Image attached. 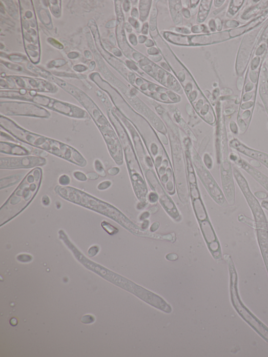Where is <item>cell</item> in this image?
<instances>
[{
  "label": "cell",
  "instance_id": "1",
  "mask_svg": "<svg viewBox=\"0 0 268 357\" xmlns=\"http://www.w3.org/2000/svg\"><path fill=\"white\" fill-rule=\"evenodd\" d=\"M2 129L17 141L43 150L81 168L88 163L81 152L66 143L29 131L12 120L2 115Z\"/></svg>",
  "mask_w": 268,
  "mask_h": 357
},
{
  "label": "cell",
  "instance_id": "2",
  "mask_svg": "<svg viewBox=\"0 0 268 357\" xmlns=\"http://www.w3.org/2000/svg\"><path fill=\"white\" fill-rule=\"evenodd\" d=\"M43 170L33 168L25 176L0 209L2 227L25 210L38 193L43 181Z\"/></svg>",
  "mask_w": 268,
  "mask_h": 357
},
{
  "label": "cell",
  "instance_id": "3",
  "mask_svg": "<svg viewBox=\"0 0 268 357\" xmlns=\"http://www.w3.org/2000/svg\"><path fill=\"white\" fill-rule=\"evenodd\" d=\"M88 110L106 143L109 154L119 166L123 163L124 152L118 135L109 121L92 100L80 90L72 87L70 91Z\"/></svg>",
  "mask_w": 268,
  "mask_h": 357
},
{
  "label": "cell",
  "instance_id": "4",
  "mask_svg": "<svg viewBox=\"0 0 268 357\" xmlns=\"http://www.w3.org/2000/svg\"><path fill=\"white\" fill-rule=\"evenodd\" d=\"M55 193L64 200L126 225L125 217L109 203L74 187L56 186Z\"/></svg>",
  "mask_w": 268,
  "mask_h": 357
},
{
  "label": "cell",
  "instance_id": "5",
  "mask_svg": "<svg viewBox=\"0 0 268 357\" xmlns=\"http://www.w3.org/2000/svg\"><path fill=\"white\" fill-rule=\"evenodd\" d=\"M108 115L122 146L130 173L131 174L134 188L138 197L142 198L146 196L147 188L136 160V152L133 147L132 139L123 124L121 123L111 112L109 113Z\"/></svg>",
  "mask_w": 268,
  "mask_h": 357
},
{
  "label": "cell",
  "instance_id": "6",
  "mask_svg": "<svg viewBox=\"0 0 268 357\" xmlns=\"http://www.w3.org/2000/svg\"><path fill=\"white\" fill-rule=\"evenodd\" d=\"M2 97L30 101L35 104L72 118L78 119L88 118L87 114L83 110L76 106L63 103V102L51 97L37 95L34 92L28 93L24 90L19 92L2 91Z\"/></svg>",
  "mask_w": 268,
  "mask_h": 357
},
{
  "label": "cell",
  "instance_id": "7",
  "mask_svg": "<svg viewBox=\"0 0 268 357\" xmlns=\"http://www.w3.org/2000/svg\"><path fill=\"white\" fill-rule=\"evenodd\" d=\"M230 275V291L233 307L241 318L268 343V328L260 321L242 303L238 292V275L231 258L226 260Z\"/></svg>",
  "mask_w": 268,
  "mask_h": 357
},
{
  "label": "cell",
  "instance_id": "8",
  "mask_svg": "<svg viewBox=\"0 0 268 357\" xmlns=\"http://www.w3.org/2000/svg\"><path fill=\"white\" fill-rule=\"evenodd\" d=\"M190 151L194 165H196L201 180L211 197L219 205L223 207H227L229 204L223 191L218 186L210 173L204 167L198 152L192 145L191 146Z\"/></svg>",
  "mask_w": 268,
  "mask_h": 357
},
{
  "label": "cell",
  "instance_id": "9",
  "mask_svg": "<svg viewBox=\"0 0 268 357\" xmlns=\"http://www.w3.org/2000/svg\"><path fill=\"white\" fill-rule=\"evenodd\" d=\"M2 112L7 115L48 118L50 113L35 105L23 103H2Z\"/></svg>",
  "mask_w": 268,
  "mask_h": 357
},
{
  "label": "cell",
  "instance_id": "10",
  "mask_svg": "<svg viewBox=\"0 0 268 357\" xmlns=\"http://www.w3.org/2000/svg\"><path fill=\"white\" fill-rule=\"evenodd\" d=\"M47 164L45 158L35 155L0 158V169L14 170L41 167Z\"/></svg>",
  "mask_w": 268,
  "mask_h": 357
},
{
  "label": "cell",
  "instance_id": "11",
  "mask_svg": "<svg viewBox=\"0 0 268 357\" xmlns=\"http://www.w3.org/2000/svg\"><path fill=\"white\" fill-rule=\"evenodd\" d=\"M231 162L244 170L250 175L254 180L261 185L268 192V176L252 166L245 160L241 158L237 152L233 151L230 153Z\"/></svg>",
  "mask_w": 268,
  "mask_h": 357
},
{
  "label": "cell",
  "instance_id": "12",
  "mask_svg": "<svg viewBox=\"0 0 268 357\" xmlns=\"http://www.w3.org/2000/svg\"><path fill=\"white\" fill-rule=\"evenodd\" d=\"M0 152L2 154L15 156L35 155L43 157L45 156V152L38 149L2 140L0 142Z\"/></svg>",
  "mask_w": 268,
  "mask_h": 357
},
{
  "label": "cell",
  "instance_id": "13",
  "mask_svg": "<svg viewBox=\"0 0 268 357\" xmlns=\"http://www.w3.org/2000/svg\"><path fill=\"white\" fill-rule=\"evenodd\" d=\"M234 150L240 153L252 160L259 162L268 169V154L254 149L242 143L239 139L235 140L232 145Z\"/></svg>",
  "mask_w": 268,
  "mask_h": 357
},
{
  "label": "cell",
  "instance_id": "14",
  "mask_svg": "<svg viewBox=\"0 0 268 357\" xmlns=\"http://www.w3.org/2000/svg\"><path fill=\"white\" fill-rule=\"evenodd\" d=\"M254 223L258 243L268 274V220Z\"/></svg>",
  "mask_w": 268,
  "mask_h": 357
},
{
  "label": "cell",
  "instance_id": "15",
  "mask_svg": "<svg viewBox=\"0 0 268 357\" xmlns=\"http://www.w3.org/2000/svg\"><path fill=\"white\" fill-rule=\"evenodd\" d=\"M23 176V173H18L2 178L0 181V189L3 190L16 185L21 181Z\"/></svg>",
  "mask_w": 268,
  "mask_h": 357
},
{
  "label": "cell",
  "instance_id": "16",
  "mask_svg": "<svg viewBox=\"0 0 268 357\" xmlns=\"http://www.w3.org/2000/svg\"><path fill=\"white\" fill-rule=\"evenodd\" d=\"M193 203L195 212L199 220L201 221H205L208 216L201 200L199 199H196Z\"/></svg>",
  "mask_w": 268,
  "mask_h": 357
},
{
  "label": "cell",
  "instance_id": "17",
  "mask_svg": "<svg viewBox=\"0 0 268 357\" xmlns=\"http://www.w3.org/2000/svg\"><path fill=\"white\" fill-rule=\"evenodd\" d=\"M93 167L95 171L102 177L107 176V172L102 162L99 159H96L93 162Z\"/></svg>",
  "mask_w": 268,
  "mask_h": 357
},
{
  "label": "cell",
  "instance_id": "18",
  "mask_svg": "<svg viewBox=\"0 0 268 357\" xmlns=\"http://www.w3.org/2000/svg\"><path fill=\"white\" fill-rule=\"evenodd\" d=\"M101 225L104 230L110 235H113L118 231V229L106 221H103L101 223Z\"/></svg>",
  "mask_w": 268,
  "mask_h": 357
},
{
  "label": "cell",
  "instance_id": "19",
  "mask_svg": "<svg viewBox=\"0 0 268 357\" xmlns=\"http://www.w3.org/2000/svg\"><path fill=\"white\" fill-rule=\"evenodd\" d=\"M72 175L75 180L78 182H86L88 180L87 174L81 171L76 170L73 172Z\"/></svg>",
  "mask_w": 268,
  "mask_h": 357
},
{
  "label": "cell",
  "instance_id": "20",
  "mask_svg": "<svg viewBox=\"0 0 268 357\" xmlns=\"http://www.w3.org/2000/svg\"><path fill=\"white\" fill-rule=\"evenodd\" d=\"M70 183L71 178L67 174H61L58 178V184L60 186L67 187L69 186Z\"/></svg>",
  "mask_w": 268,
  "mask_h": 357
},
{
  "label": "cell",
  "instance_id": "21",
  "mask_svg": "<svg viewBox=\"0 0 268 357\" xmlns=\"http://www.w3.org/2000/svg\"><path fill=\"white\" fill-rule=\"evenodd\" d=\"M112 183L111 181H106L101 182L97 186V189L98 190L100 191H104L110 188L111 186H112Z\"/></svg>",
  "mask_w": 268,
  "mask_h": 357
},
{
  "label": "cell",
  "instance_id": "22",
  "mask_svg": "<svg viewBox=\"0 0 268 357\" xmlns=\"http://www.w3.org/2000/svg\"><path fill=\"white\" fill-rule=\"evenodd\" d=\"M17 260L22 263H28L30 262L33 258L31 255L28 254H22L18 255L17 257Z\"/></svg>",
  "mask_w": 268,
  "mask_h": 357
},
{
  "label": "cell",
  "instance_id": "23",
  "mask_svg": "<svg viewBox=\"0 0 268 357\" xmlns=\"http://www.w3.org/2000/svg\"><path fill=\"white\" fill-rule=\"evenodd\" d=\"M229 127L230 131L233 134L235 135H239L238 126L236 122L233 121H231L230 123Z\"/></svg>",
  "mask_w": 268,
  "mask_h": 357
},
{
  "label": "cell",
  "instance_id": "24",
  "mask_svg": "<svg viewBox=\"0 0 268 357\" xmlns=\"http://www.w3.org/2000/svg\"><path fill=\"white\" fill-rule=\"evenodd\" d=\"M100 248L98 246L94 245L91 246L88 251V256L90 257H93L99 252Z\"/></svg>",
  "mask_w": 268,
  "mask_h": 357
},
{
  "label": "cell",
  "instance_id": "25",
  "mask_svg": "<svg viewBox=\"0 0 268 357\" xmlns=\"http://www.w3.org/2000/svg\"><path fill=\"white\" fill-rule=\"evenodd\" d=\"M204 162L205 165L209 169H211L213 166V160L212 157L208 154V153H206V154H204Z\"/></svg>",
  "mask_w": 268,
  "mask_h": 357
},
{
  "label": "cell",
  "instance_id": "26",
  "mask_svg": "<svg viewBox=\"0 0 268 357\" xmlns=\"http://www.w3.org/2000/svg\"><path fill=\"white\" fill-rule=\"evenodd\" d=\"M88 180L91 181H95L99 178L100 175L96 172H90L86 174Z\"/></svg>",
  "mask_w": 268,
  "mask_h": 357
},
{
  "label": "cell",
  "instance_id": "27",
  "mask_svg": "<svg viewBox=\"0 0 268 357\" xmlns=\"http://www.w3.org/2000/svg\"><path fill=\"white\" fill-rule=\"evenodd\" d=\"M42 203L45 207H48L51 205V200L47 195H44L42 197Z\"/></svg>",
  "mask_w": 268,
  "mask_h": 357
},
{
  "label": "cell",
  "instance_id": "28",
  "mask_svg": "<svg viewBox=\"0 0 268 357\" xmlns=\"http://www.w3.org/2000/svg\"><path fill=\"white\" fill-rule=\"evenodd\" d=\"M254 195L257 199L263 200L267 199L268 197L267 193L263 191H257L255 192Z\"/></svg>",
  "mask_w": 268,
  "mask_h": 357
},
{
  "label": "cell",
  "instance_id": "29",
  "mask_svg": "<svg viewBox=\"0 0 268 357\" xmlns=\"http://www.w3.org/2000/svg\"><path fill=\"white\" fill-rule=\"evenodd\" d=\"M119 171V168L113 167L108 170V173L111 175H115L118 173Z\"/></svg>",
  "mask_w": 268,
  "mask_h": 357
},
{
  "label": "cell",
  "instance_id": "30",
  "mask_svg": "<svg viewBox=\"0 0 268 357\" xmlns=\"http://www.w3.org/2000/svg\"><path fill=\"white\" fill-rule=\"evenodd\" d=\"M262 97L263 101H264V103L265 104V106L268 112V93L263 94L262 96Z\"/></svg>",
  "mask_w": 268,
  "mask_h": 357
},
{
  "label": "cell",
  "instance_id": "31",
  "mask_svg": "<svg viewBox=\"0 0 268 357\" xmlns=\"http://www.w3.org/2000/svg\"><path fill=\"white\" fill-rule=\"evenodd\" d=\"M250 163V164L255 168L259 167L261 165L259 162L254 160H251Z\"/></svg>",
  "mask_w": 268,
  "mask_h": 357
}]
</instances>
